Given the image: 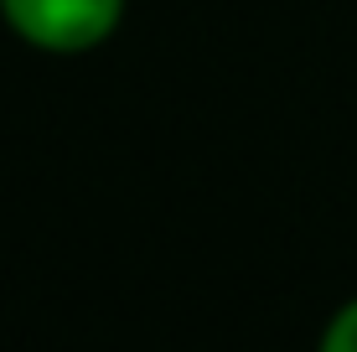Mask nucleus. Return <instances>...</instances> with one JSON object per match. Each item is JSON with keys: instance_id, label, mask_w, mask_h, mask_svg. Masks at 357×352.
<instances>
[{"instance_id": "f03ea898", "label": "nucleus", "mask_w": 357, "mask_h": 352, "mask_svg": "<svg viewBox=\"0 0 357 352\" xmlns=\"http://www.w3.org/2000/svg\"><path fill=\"white\" fill-rule=\"evenodd\" d=\"M321 352H357V300H347V306L331 316L326 337H321Z\"/></svg>"}, {"instance_id": "f257e3e1", "label": "nucleus", "mask_w": 357, "mask_h": 352, "mask_svg": "<svg viewBox=\"0 0 357 352\" xmlns=\"http://www.w3.org/2000/svg\"><path fill=\"white\" fill-rule=\"evenodd\" d=\"M0 16L42 52H89L125 16V0H0Z\"/></svg>"}]
</instances>
